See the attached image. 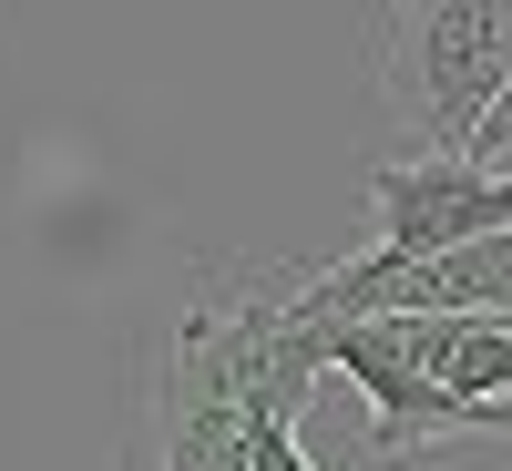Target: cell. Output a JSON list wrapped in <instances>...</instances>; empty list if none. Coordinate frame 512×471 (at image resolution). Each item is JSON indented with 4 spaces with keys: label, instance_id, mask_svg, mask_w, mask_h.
Masks as SVG:
<instances>
[{
    "label": "cell",
    "instance_id": "6da1fadb",
    "mask_svg": "<svg viewBox=\"0 0 512 471\" xmlns=\"http://www.w3.org/2000/svg\"><path fill=\"white\" fill-rule=\"evenodd\" d=\"M318 379H328V328L308 318L297 277L216 267L154 349L123 471H246V431L297 420Z\"/></svg>",
    "mask_w": 512,
    "mask_h": 471
},
{
    "label": "cell",
    "instance_id": "7a4b0ae2",
    "mask_svg": "<svg viewBox=\"0 0 512 471\" xmlns=\"http://www.w3.org/2000/svg\"><path fill=\"white\" fill-rule=\"evenodd\" d=\"M502 82H512V0H420L379 21V103L400 113L420 164L472 154Z\"/></svg>",
    "mask_w": 512,
    "mask_h": 471
},
{
    "label": "cell",
    "instance_id": "3957f363",
    "mask_svg": "<svg viewBox=\"0 0 512 471\" xmlns=\"http://www.w3.org/2000/svg\"><path fill=\"white\" fill-rule=\"evenodd\" d=\"M369 205H379V256L390 267H431L451 246L512 236V175H482V164L390 154V164H369Z\"/></svg>",
    "mask_w": 512,
    "mask_h": 471
},
{
    "label": "cell",
    "instance_id": "277c9868",
    "mask_svg": "<svg viewBox=\"0 0 512 471\" xmlns=\"http://www.w3.org/2000/svg\"><path fill=\"white\" fill-rule=\"evenodd\" d=\"M328 369L369 390V451H379V461H400V451H420V441H451V431H492V441H512V400H502V410L451 400L431 369L400 359V338L379 328V318H369V328H328Z\"/></svg>",
    "mask_w": 512,
    "mask_h": 471
},
{
    "label": "cell",
    "instance_id": "5b68a950",
    "mask_svg": "<svg viewBox=\"0 0 512 471\" xmlns=\"http://www.w3.org/2000/svg\"><path fill=\"white\" fill-rule=\"evenodd\" d=\"M461 164H482V175H512V82H502V103L482 113V134H472V154Z\"/></svg>",
    "mask_w": 512,
    "mask_h": 471
}]
</instances>
